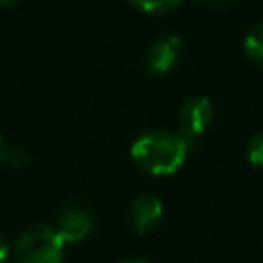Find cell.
Returning a JSON list of instances; mask_svg holds the SVG:
<instances>
[{"label": "cell", "mask_w": 263, "mask_h": 263, "mask_svg": "<svg viewBox=\"0 0 263 263\" xmlns=\"http://www.w3.org/2000/svg\"><path fill=\"white\" fill-rule=\"evenodd\" d=\"M189 140L173 132H148L136 138L129 148L132 160L150 175L177 173L187 156Z\"/></svg>", "instance_id": "cell-1"}, {"label": "cell", "mask_w": 263, "mask_h": 263, "mask_svg": "<svg viewBox=\"0 0 263 263\" xmlns=\"http://www.w3.org/2000/svg\"><path fill=\"white\" fill-rule=\"evenodd\" d=\"M64 238L47 224L27 228L16 242V263H62Z\"/></svg>", "instance_id": "cell-2"}, {"label": "cell", "mask_w": 263, "mask_h": 263, "mask_svg": "<svg viewBox=\"0 0 263 263\" xmlns=\"http://www.w3.org/2000/svg\"><path fill=\"white\" fill-rule=\"evenodd\" d=\"M212 115H214V109H212V103H210L208 97H191V99H187L181 105V111H179L181 136H185L189 142L197 140L205 132V127L210 125Z\"/></svg>", "instance_id": "cell-3"}, {"label": "cell", "mask_w": 263, "mask_h": 263, "mask_svg": "<svg viewBox=\"0 0 263 263\" xmlns=\"http://www.w3.org/2000/svg\"><path fill=\"white\" fill-rule=\"evenodd\" d=\"M127 216H129L132 228L138 234H146L158 224L162 216V201L152 193H142L132 201Z\"/></svg>", "instance_id": "cell-4"}, {"label": "cell", "mask_w": 263, "mask_h": 263, "mask_svg": "<svg viewBox=\"0 0 263 263\" xmlns=\"http://www.w3.org/2000/svg\"><path fill=\"white\" fill-rule=\"evenodd\" d=\"M181 51V39L177 35H162L158 39H154V43L148 47L146 53V68L152 74H166Z\"/></svg>", "instance_id": "cell-5"}, {"label": "cell", "mask_w": 263, "mask_h": 263, "mask_svg": "<svg viewBox=\"0 0 263 263\" xmlns=\"http://www.w3.org/2000/svg\"><path fill=\"white\" fill-rule=\"evenodd\" d=\"M90 224L92 222H90V216L86 214V210L70 205L60 214L55 230L60 232L64 242H78L90 232Z\"/></svg>", "instance_id": "cell-6"}, {"label": "cell", "mask_w": 263, "mask_h": 263, "mask_svg": "<svg viewBox=\"0 0 263 263\" xmlns=\"http://www.w3.org/2000/svg\"><path fill=\"white\" fill-rule=\"evenodd\" d=\"M245 51L253 62L263 64V23L255 25L245 37Z\"/></svg>", "instance_id": "cell-7"}, {"label": "cell", "mask_w": 263, "mask_h": 263, "mask_svg": "<svg viewBox=\"0 0 263 263\" xmlns=\"http://www.w3.org/2000/svg\"><path fill=\"white\" fill-rule=\"evenodd\" d=\"M136 8H140L142 12H152V14H156V12H166V10H171V8H175L181 0H129Z\"/></svg>", "instance_id": "cell-8"}, {"label": "cell", "mask_w": 263, "mask_h": 263, "mask_svg": "<svg viewBox=\"0 0 263 263\" xmlns=\"http://www.w3.org/2000/svg\"><path fill=\"white\" fill-rule=\"evenodd\" d=\"M247 156H249V162L253 166H259L263 168V129L257 132L251 142H249V148H247Z\"/></svg>", "instance_id": "cell-9"}, {"label": "cell", "mask_w": 263, "mask_h": 263, "mask_svg": "<svg viewBox=\"0 0 263 263\" xmlns=\"http://www.w3.org/2000/svg\"><path fill=\"white\" fill-rule=\"evenodd\" d=\"M0 156H2V160L6 162V164H10V166H23L25 164V152L21 150V148H16V146H8V148H2L0 150Z\"/></svg>", "instance_id": "cell-10"}, {"label": "cell", "mask_w": 263, "mask_h": 263, "mask_svg": "<svg viewBox=\"0 0 263 263\" xmlns=\"http://www.w3.org/2000/svg\"><path fill=\"white\" fill-rule=\"evenodd\" d=\"M6 255H8V242L4 240V236H0V263L6 259Z\"/></svg>", "instance_id": "cell-11"}, {"label": "cell", "mask_w": 263, "mask_h": 263, "mask_svg": "<svg viewBox=\"0 0 263 263\" xmlns=\"http://www.w3.org/2000/svg\"><path fill=\"white\" fill-rule=\"evenodd\" d=\"M199 2L210 4V6H226V4H230L232 0H199Z\"/></svg>", "instance_id": "cell-12"}, {"label": "cell", "mask_w": 263, "mask_h": 263, "mask_svg": "<svg viewBox=\"0 0 263 263\" xmlns=\"http://www.w3.org/2000/svg\"><path fill=\"white\" fill-rule=\"evenodd\" d=\"M117 263H146L144 259H138V257H127V259H121Z\"/></svg>", "instance_id": "cell-13"}, {"label": "cell", "mask_w": 263, "mask_h": 263, "mask_svg": "<svg viewBox=\"0 0 263 263\" xmlns=\"http://www.w3.org/2000/svg\"><path fill=\"white\" fill-rule=\"evenodd\" d=\"M8 2H12V0H0V4H8Z\"/></svg>", "instance_id": "cell-14"}, {"label": "cell", "mask_w": 263, "mask_h": 263, "mask_svg": "<svg viewBox=\"0 0 263 263\" xmlns=\"http://www.w3.org/2000/svg\"><path fill=\"white\" fill-rule=\"evenodd\" d=\"M0 150H2V138H0Z\"/></svg>", "instance_id": "cell-15"}]
</instances>
